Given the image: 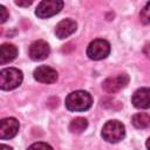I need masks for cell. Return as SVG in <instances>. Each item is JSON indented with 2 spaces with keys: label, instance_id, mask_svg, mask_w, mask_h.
Returning a JSON list of instances; mask_svg holds the SVG:
<instances>
[{
  "label": "cell",
  "instance_id": "obj_1",
  "mask_svg": "<svg viewBox=\"0 0 150 150\" xmlns=\"http://www.w3.org/2000/svg\"><path fill=\"white\" fill-rule=\"evenodd\" d=\"M64 104L66 108L70 111H86L91 107L93 98L88 91L76 90L68 94Z\"/></svg>",
  "mask_w": 150,
  "mask_h": 150
},
{
  "label": "cell",
  "instance_id": "obj_2",
  "mask_svg": "<svg viewBox=\"0 0 150 150\" xmlns=\"http://www.w3.org/2000/svg\"><path fill=\"white\" fill-rule=\"evenodd\" d=\"M101 135L104 141H107L109 143H117L124 138L125 128L122 124V122H120L117 120H111V121H108L103 125Z\"/></svg>",
  "mask_w": 150,
  "mask_h": 150
},
{
  "label": "cell",
  "instance_id": "obj_3",
  "mask_svg": "<svg viewBox=\"0 0 150 150\" xmlns=\"http://www.w3.org/2000/svg\"><path fill=\"white\" fill-rule=\"evenodd\" d=\"M22 80V71L18 68H5L0 71V88L2 90H13L18 88Z\"/></svg>",
  "mask_w": 150,
  "mask_h": 150
},
{
  "label": "cell",
  "instance_id": "obj_4",
  "mask_svg": "<svg viewBox=\"0 0 150 150\" xmlns=\"http://www.w3.org/2000/svg\"><path fill=\"white\" fill-rule=\"evenodd\" d=\"M110 53V43L103 39L91 41L87 47V55L89 59L98 61L105 59Z\"/></svg>",
  "mask_w": 150,
  "mask_h": 150
},
{
  "label": "cell",
  "instance_id": "obj_5",
  "mask_svg": "<svg viewBox=\"0 0 150 150\" xmlns=\"http://www.w3.org/2000/svg\"><path fill=\"white\" fill-rule=\"evenodd\" d=\"M62 8V0H42L35 9V15L40 19H47L60 13Z\"/></svg>",
  "mask_w": 150,
  "mask_h": 150
},
{
  "label": "cell",
  "instance_id": "obj_6",
  "mask_svg": "<svg viewBox=\"0 0 150 150\" xmlns=\"http://www.w3.org/2000/svg\"><path fill=\"white\" fill-rule=\"evenodd\" d=\"M128 83H129V76L127 74H118L116 76H110L105 79L102 83V88L109 94H115L121 89L125 88Z\"/></svg>",
  "mask_w": 150,
  "mask_h": 150
},
{
  "label": "cell",
  "instance_id": "obj_7",
  "mask_svg": "<svg viewBox=\"0 0 150 150\" xmlns=\"http://www.w3.org/2000/svg\"><path fill=\"white\" fill-rule=\"evenodd\" d=\"M49 53H50V47L43 40H36V41H34L29 46V50H28L29 57L33 61H42L46 57H48Z\"/></svg>",
  "mask_w": 150,
  "mask_h": 150
},
{
  "label": "cell",
  "instance_id": "obj_8",
  "mask_svg": "<svg viewBox=\"0 0 150 150\" xmlns=\"http://www.w3.org/2000/svg\"><path fill=\"white\" fill-rule=\"evenodd\" d=\"M19 121L14 117H6L0 121V138L9 139L13 138L19 131Z\"/></svg>",
  "mask_w": 150,
  "mask_h": 150
},
{
  "label": "cell",
  "instance_id": "obj_9",
  "mask_svg": "<svg viewBox=\"0 0 150 150\" xmlns=\"http://www.w3.org/2000/svg\"><path fill=\"white\" fill-rule=\"evenodd\" d=\"M33 75H34V79L41 83H54L57 81V77H59L57 71L48 66H40L35 68Z\"/></svg>",
  "mask_w": 150,
  "mask_h": 150
},
{
  "label": "cell",
  "instance_id": "obj_10",
  "mask_svg": "<svg viewBox=\"0 0 150 150\" xmlns=\"http://www.w3.org/2000/svg\"><path fill=\"white\" fill-rule=\"evenodd\" d=\"M131 102H132L134 107H136L138 109L150 108V88L137 89L131 97Z\"/></svg>",
  "mask_w": 150,
  "mask_h": 150
},
{
  "label": "cell",
  "instance_id": "obj_11",
  "mask_svg": "<svg viewBox=\"0 0 150 150\" xmlns=\"http://www.w3.org/2000/svg\"><path fill=\"white\" fill-rule=\"evenodd\" d=\"M76 22L71 19H64V20H61L56 27H55V34L59 39H66L68 38L69 35H71L75 30H76Z\"/></svg>",
  "mask_w": 150,
  "mask_h": 150
},
{
  "label": "cell",
  "instance_id": "obj_12",
  "mask_svg": "<svg viewBox=\"0 0 150 150\" xmlns=\"http://www.w3.org/2000/svg\"><path fill=\"white\" fill-rule=\"evenodd\" d=\"M18 55V48L13 43H2L0 47V64L12 62Z\"/></svg>",
  "mask_w": 150,
  "mask_h": 150
},
{
  "label": "cell",
  "instance_id": "obj_13",
  "mask_svg": "<svg viewBox=\"0 0 150 150\" xmlns=\"http://www.w3.org/2000/svg\"><path fill=\"white\" fill-rule=\"evenodd\" d=\"M132 125L137 129H144L150 125V115L146 112H137L131 118Z\"/></svg>",
  "mask_w": 150,
  "mask_h": 150
},
{
  "label": "cell",
  "instance_id": "obj_14",
  "mask_svg": "<svg viewBox=\"0 0 150 150\" xmlns=\"http://www.w3.org/2000/svg\"><path fill=\"white\" fill-rule=\"evenodd\" d=\"M88 127V121L83 117H76L74 118L69 124V131L73 134H81Z\"/></svg>",
  "mask_w": 150,
  "mask_h": 150
},
{
  "label": "cell",
  "instance_id": "obj_15",
  "mask_svg": "<svg viewBox=\"0 0 150 150\" xmlns=\"http://www.w3.org/2000/svg\"><path fill=\"white\" fill-rule=\"evenodd\" d=\"M139 19H141V21H142L144 25L150 23V1L146 2V4L144 5V7L141 9Z\"/></svg>",
  "mask_w": 150,
  "mask_h": 150
},
{
  "label": "cell",
  "instance_id": "obj_16",
  "mask_svg": "<svg viewBox=\"0 0 150 150\" xmlns=\"http://www.w3.org/2000/svg\"><path fill=\"white\" fill-rule=\"evenodd\" d=\"M34 0H14V2L19 6V7H28L33 4Z\"/></svg>",
  "mask_w": 150,
  "mask_h": 150
},
{
  "label": "cell",
  "instance_id": "obj_17",
  "mask_svg": "<svg viewBox=\"0 0 150 150\" xmlns=\"http://www.w3.org/2000/svg\"><path fill=\"white\" fill-rule=\"evenodd\" d=\"M0 12H1V20H0V22L1 23H4L6 20H7V18H8V13H7V9H6V7L5 6H0Z\"/></svg>",
  "mask_w": 150,
  "mask_h": 150
},
{
  "label": "cell",
  "instance_id": "obj_18",
  "mask_svg": "<svg viewBox=\"0 0 150 150\" xmlns=\"http://www.w3.org/2000/svg\"><path fill=\"white\" fill-rule=\"evenodd\" d=\"M29 148H43V149H47V148H52V145H49V144H47V143H34V144H32Z\"/></svg>",
  "mask_w": 150,
  "mask_h": 150
},
{
  "label": "cell",
  "instance_id": "obj_19",
  "mask_svg": "<svg viewBox=\"0 0 150 150\" xmlns=\"http://www.w3.org/2000/svg\"><path fill=\"white\" fill-rule=\"evenodd\" d=\"M143 53H144V55H145L146 57L150 59V42H148V43L144 45V47H143Z\"/></svg>",
  "mask_w": 150,
  "mask_h": 150
},
{
  "label": "cell",
  "instance_id": "obj_20",
  "mask_svg": "<svg viewBox=\"0 0 150 150\" xmlns=\"http://www.w3.org/2000/svg\"><path fill=\"white\" fill-rule=\"evenodd\" d=\"M146 148L148 149H150V137L148 138V141H146Z\"/></svg>",
  "mask_w": 150,
  "mask_h": 150
}]
</instances>
